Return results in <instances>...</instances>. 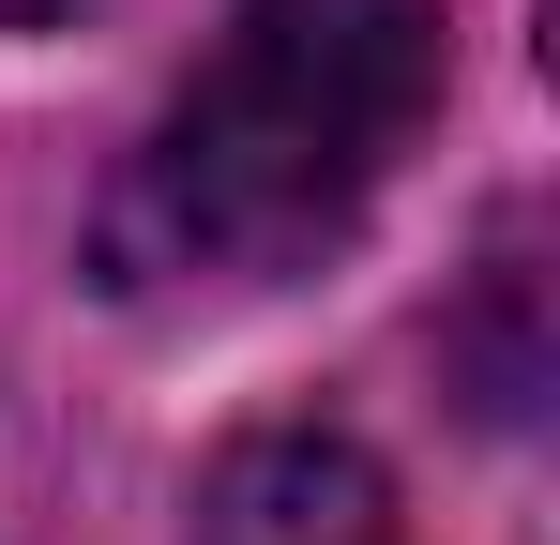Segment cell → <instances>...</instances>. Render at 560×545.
<instances>
[{
	"instance_id": "cell-2",
	"label": "cell",
	"mask_w": 560,
	"mask_h": 545,
	"mask_svg": "<svg viewBox=\"0 0 560 545\" xmlns=\"http://www.w3.org/2000/svg\"><path fill=\"white\" fill-rule=\"evenodd\" d=\"M197 545H378V469L349 440H243L197 500Z\"/></svg>"
},
{
	"instance_id": "cell-1",
	"label": "cell",
	"mask_w": 560,
	"mask_h": 545,
	"mask_svg": "<svg viewBox=\"0 0 560 545\" xmlns=\"http://www.w3.org/2000/svg\"><path fill=\"white\" fill-rule=\"evenodd\" d=\"M440 121V15L424 0H243V31L167 106L137 228L183 272H303L409 137Z\"/></svg>"
}]
</instances>
